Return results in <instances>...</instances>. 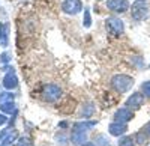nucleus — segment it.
I'll use <instances>...</instances> for the list:
<instances>
[{
  "label": "nucleus",
  "instance_id": "f257e3e1",
  "mask_svg": "<svg viewBox=\"0 0 150 146\" xmlns=\"http://www.w3.org/2000/svg\"><path fill=\"white\" fill-rule=\"evenodd\" d=\"M112 88H114L117 92H126V90H129L131 88H132V84H134V78H131L129 75H125V74H122V75H116L114 78H112Z\"/></svg>",
  "mask_w": 150,
  "mask_h": 146
},
{
  "label": "nucleus",
  "instance_id": "f03ea898",
  "mask_svg": "<svg viewBox=\"0 0 150 146\" xmlns=\"http://www.w3.org/2000/svg\"><path fill=\"white\" fill-rule=\"evenodd\" d=\"M131 15L137 21H143L149 17V6L146 2H135L131 8Z\"/></svg>",
  "mask_w": 150,
  "mask_h": 146
},
{
  "label": "nucleus",
  "instance_id": "7ed1b4c3",
  "mask_svg": "<svg viewBox=\"0 0 150 146\" xmlns=\"http://www.w3.org/2000/svg\"><path fill=\"white\" fill-rule=\"evenodd\" d=\"M107 24V32L112 36H120L123 33V23L117 17H110L105 21Z\"/></svg>",
  "mask_w": 150,
  "mask_h": 146
},
{
  "label": "nucleus",
  "instance_id": "20e7f679",
  "mask_svg": "<svg viewBox=\"0 0 150 146\" xmlns=\"http://www.w3.org/2000/svg\"><path fill=\"white\" fill-rule=\"evenodd\" d=\"M60 93H62V90H60L59 86H56V84H48V86L44 88V92H42L44 98L47 101H56L60 96Z\"/></svg>",
  "mask_w": 150,
  "mask_h": 146
},
{
  "label": "nucleus",
  "instance_id": "39448f33",
  "mask_svg": "<svg viewBox=\"0 0 150 146\" xmlns=\"http://www.w3.org/2000/svg\"><path fill=\"white\" fill-rule=\"evenodd\" d=\"M62 9H63L66 14H78L83 9V5L80 0H65L63 5H62Z\"/></svg>",
  "mask_w": 150,
  "mask_h": 146
},
{
  "label": "nucleus",
  "instance_id": "423d86ee",
  "mask_svg": "<svg viewBox=\"0 0 150 146\" xmlns=\"http://www.w3.org/2000/svg\"><path fill=\"white\" fill-rule=\"evenodd\" d=\"M107 6L114 12H125L129 9V2L128 0H108Z\"/></svg>",
  "mask_w": 150,
  "mask_h": 146
},
{
  "label": "nucleus",
  "instance_id": "0eeeda50",
  "mask_svg": "<svg viewBox=\"0 0 150 146\" xmlns=\"http://www.w3.org/2000/svg\"><path fill=\"white\" fill-rule=\"evenodd\" d=\"M126 104L129 105V107H132V108H140L143 104H144V96L141 95V93H134L131 98L126 101Z\"/></svg>",
  "mask_w": 150,
  "mask_h": 146
},
{
  "label": "nucleus",
  "instance_id": "6e6552de",
  "mask_svg": "<svg viewBox=\"0 0 150 146\" xmlns=\"http://www.w3.org/2000/svg\"><path fill=\"white\" fill-rule=\"evenodd\" d=\"M132 112L129 110V108H120V110L116 113V120L117 122H122V124H125V122H128V120H131L132 119Z\"/></svg>",
  "mask_w": 150,
  "mask_h": 146
},
{
  "label": "nucleus",
  "instance_id": "1a4fd4ad",
  "mask_svg": "<svg viewBox=\"0 0 150 146\" xmlns=\"http://www.w3.org/2000/svg\"><path fill=\"white\" fill-rule=\"evenodd\" d=\"M125 131H126V125L122 124V122H116V124H112L110 127V132L114 134V136H120V134H123Z\"/></svg>",
  "mask_w": 150,
  "mask_h": 146
},
{
  "label": "nucleus",
  "instance_id": "9d476101",
  "mask_svg": "<svg viewBox=\"0 0 150 146\" xmlns=\"http://www.w3.org/2000/svg\"><path fill=\"white\" fill-rule=\"evenodd\" d=\"M5 86H6V88H15V86H17V80H15V77L12 75V74H9V75L5 78Z\"/></svg>",
  "mask_w": 150,
  "mask_h": 146
},
{
  "label": "nucleus",
  "instance_id": "9b49d317",
  "mask_svg": "<svg viewBox=\"0 0 150 146\" xmlns=\"http://www.w3.org/2000/svg\"><path fill=\"white\" fill-rule=\"evenodd\" d=\"M146 140H147V134H144V131H141V132L137 134V143L138 145H144Z\"/></svg>",
  "mask_w": 150,
  "mask_h": 146
},
{
  "label": "nucleus",
  "instance_id": "f8f14e48",
  "mask_svg": "<svg viewBox=\"0 0 150 146\" xmlns=\"http://www.w3.org/2000/svg\"><path fill=\"white\" fill-rule=\"evenodd\" d=\"M119 145H120V146H134V142H132L131 137H123Z\"/></svg>",
  "mask_w": 150,
  "mask_h": 146
},
{
  "label": "nucleus",
  "instance_id": "ddd939ff",
  "mask_svg": "<svg viewBox=\"0 0 150 146\" xmlns=\"http://www.w3.org/2000/svg\"><path fill=\"white\" fill-rule=\"evenodd\" d=\"M141 90L146 96H150V81H146L143 83V86H141Z\"/></svg>",
  "mask_w": 150,
  "mask_h": 146
},
{
  "label": "nucleus",
  "instance_id": "4468645a",
  "mask_svg": "<svg viewBox=\"0 0 150 146\" xmlns=\"http://www.w3.org/2000/svg\"><path fill=\"white\" fill-rule=\"evenodd\" d=\"M90 23H92L90 21V14H89V11L86 9L84 11V26L86 27H90Z\"/></svg>",
  "mask_w": 150,
  "mask_h": 146
},
{
  "label": "nucleus",
  "instance_id": "2eb2a0df",
  "mask_svg": "<svg viewBox=\"0 0 150 146\" xmlns=\"http://www.w3.org/2000/svg\"><path fill=\"white\" fill-rule=\"evenodd\" d=\"M146 132H149V134H150V124H147V127H146Z\"/></svg>",
  "mask_w": 150,
  "mask_h": 146
},
{
  "label": "nucleus",
  "instance_id": "dca6fc26",
  "mask_svg": "<svg viewBox=\"0 0 150 146\" xmlns=\"http://www.w3.org/2000/svg\"><path fill=\"white\" fill-rule=\"evenodd\" d=\"M2 29H3V26H2V24H0V35H2Z\"/></svg>",
  "mask_w": 150,
  "mask_h": 146
},
{
  "label": "nucleus",
  "instance_id": "f3484780",
  "mask_svg": "<svg viewBox=\"0 0 150 146\" xmlns=\"http://www.w3.org/2000/svg\"><path fill=\"white\" fill-rule=\"evenodd\" d=\"M137 2H146V0H137Z\"/></svg>",
  "mask_w": 150,
  "mask_h": 146
},
{
  "label": "nucleus",
  "instance_id": "a211bd4d",
  "mask_svg": "<svg viewBox=\"0 0 150 146\" xmlns=\"http://www.w3.org/2000/svg\"><path fill=\"white\" fill-rule=\"evenodd\" d=\"M86 146H93V145H86Z\"/></svg>",
  "mask_w": 150,
  "mask_h": 146
}]
</instances>
